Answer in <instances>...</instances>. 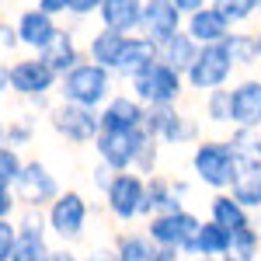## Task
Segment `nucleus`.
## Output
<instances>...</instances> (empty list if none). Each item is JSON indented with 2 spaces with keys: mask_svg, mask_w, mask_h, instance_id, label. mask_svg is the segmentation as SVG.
I'll return each mask as SVG.
<instances>
[{
  "mask_svg": "<svg viewBox=\"0 0 261 261\" xmlns=\"http://www.w3.org/2000/svg\"><path fill=\"white\" fill-rule=\"evenodd\" d=\"M237 164H241V157H237L230 136L226 140L223 136H202L188 153L192 181L205 192H226L233 174H237Z\"/></svg>",
  "mask_w": 261,
  "mask_h": 261,
  "instance_id": "nucleus-1",
  "label": "nucleus"
},
{
  "mask_svg": "<svg viewBox=\"0 0 261 261\" xmlns=\"http://www.w3.org/2000/svg\"><path fill=\"white\" fill-rule=\"evenodd\" d=\"M91 216H94V202L87 199L81 188H63L45 209V226H49L56 244L77 247V244L87 241Z\"/></svg>",
  "mask_w": 261,
  "mask_h": 261,
  "instance_id": "nucleus-2",
  "label": "nucleus"
},
{
  "mask_svg": "<svg viewBox=\"0 0 261 261\" xmlns=\"http://www.w3.org/2000/svg\"><path fill=\"white\" fill-rule=\"evenodd\" d=\"M115 84H119V77H115L108 66H101V63L84 56L77 66H70L60 77L56 98L77 101V105H87V108H101L105 101L115 94Z\"/></svg>",
  "mask_w": 261,
  "mask_h": 261,
  "instance_id": "nucleus-3",
  "label": "nucleus"
},
{
  "mask_svg": "<svg viewBox=\"0 0 261 261\" xmlns=\"http://www.w3.org/2000/svg\"><path fill=\"white\" fill-rule=\"evenodd\" d=\"M105 216L119 226L146 220V178L140 171H112V178L101 192Z\"/></svg>",
  "mask_w": 261,
  "mask_h": 261,
  "instance_id": "nucleus-4",
  "label": "nucleus"
},
{
  "mask_svg": "<svg viewBox=\"0 0 261 261\" xmlns=\"http://www.w3.org/2000/svg\"><path fill=\"white\" fill-rule=\"evenodd\" d=\"M125 87L136 94V98L146 105V108H164V105H181L188 98V84H185V73L167 66L164 60L146 63L140 73H133Z\"/></svg>",
  "mask_w": 261,
  "mask_h": 261,
  "instance_id": "nucleus-5",
  "label": "nucleus"
},
{
  "mask_svg": "<svg viewBox=\"0 0 261 261\" xmlns=\"http://www.w3.org/2000/svg\"><path fill=\"white\" fill-rule=\"evenodd\" d=\"M45 125L49 133L63 140L66 146H91L101 133V119L98 108H87V105H77V101H63L56 98V105L45 108Z\"/></svg>",
  "mask_w": 261,
  "mask_h": 261,
  "instance_id": "nucleus-6",
  "label": "nucleus"
},
{
  "mask_svg": "<svg viewBox=\"0 0 261 261\" xmlns=\"http://www.w3.org/2000/svg\"><path fill=\"white\" fill-rule=\"evenodd\" d=\"M143 129L153 136V140L167 146H195L202 140V115L185 112L181 105H164V108H146V122Z\"/></svg>",
  "mask_w": 261,
  "mask_h": 261,
  "instance_id": "nucleus-7",
  "label": "nucleus"
},
{
  "mask_svg": "<svg viewBox=\"0 0 261 261\" xmlns=\"http://www.w3.org/2000/svg\"><path fill=\"white\" fill-rule=\"evenodd\" d=\"M237 77V63L230 56L226 42H213V45H199L195 63L185 70V84L188 94H205L213 87H230Z\"/></svg>",
  "mask_w": 261,
  "mask_h": 261,
  "instance_id": "nucleus-8",
  "label": "nucleus"
},
{
  "mask_svg": "<svg viewBox=\"0 0 261 261\" xmlns=\"http://www.w3.org/2000/svg\"><path fill=\"white\" fill-rule=\"evenodd\" d=\"M56 87H60V73L39 53L11 63V94L32 101L39 108H49V94H56Z\"/></svg>",
  "mask_w": 261,
  "mask_h": 261,
  "instance_id": "nucleus-9",
  "label": "nucleus"
},
{
  "mask_svg": "<svg viewBox=\"0 0 261 261\" xmlns=\"http://www.w3.org/2000/svg\"><path fill=\"white\" fill-rule=\"evenodd\" d=\"M60 192H63V181L56 178V171H53L49 164L39 161V157L24 161L18 181H14V195H18V205H21V209L45 213V209H49V202L56 199Z\"/></svg>",
  "mask_w": 261,
  "mask_h": 261,
  "instance_id": "nucleus-10",
  "label": "nucleus"
},
{
  "mask_svg": "<svg viewBox=\"0 0 261 261\" xmlns=\"http://www.w3.org/2000/svg\"><path fill=\"white\" fill-rule=\"evenodd\" d=\"M143 140H146V129H101L91 150L108 171H133Z\"/></svg>",
  "mask_w": 261,
  "mask_h": 261,
  "instance_id": "nucleus-11",
  "label": "nucleus"
},
{
  "mask_svg": "<svg viewBox=\"0 0 261 261\" xmlns=\"http://www.w3.org/2000/svg\"><path fill=\"white\" fill-rule=\"evenodd\" d=\"M202 216L192 209V205H181V209H171V213H153L146 220V233L157 247H174V251H185V244L195 237Z\"/></svg>",
  "mask_w": 261,
  "mask_h": 261,
  "instance_id": "nucleus-12",
  "label": "nucleus"
},
{
  "mask_svg": "<svg viewBox=\"0 0 261 261\" xmlns=\"http://www.w3.org/2000/svg\"><path fill=\"white\" fill-rule=\"evenodd\" d=\"M261 125V77L247 73L230 84V129H258Z\"/></svg>",
  "mask_w": 261,
  "mask_h": 261,
  "instance_id": "nucleus-13",
  "label": "nucleus"
},
{
  "mask_svg": "<svg viewBox=\"0 0 261 261\" xmlns=\"http://www.w3.org/2000/svg\"><path fill=\"white\" fill-rule=\"evenodd\" d=\"M188 202H192V181L174 178V174H161V171L146 178V220L153 213H171V209H181Z\"/></svg>",
  "mask_w": 261,
  "mask_h": 261,
  "instance_id": "nucleus-14",
  "label": "nucleus"
},
{
  "mask_svg": "<svg viewBox=\"0 0 261 261\" xmlns=\"http://www.w3.org/2000/svg\"><path fill=\"white\" fill-rule=\"evenodd\" d=\"M53 254V233L45 226V213L24 209L18 220V241H14V258L18 261H45Z\"/></svg>",
  "mask_w": 261,
  "mask_h": 261,
  "instance_id": "nucleus-15",
  "label": "nucleus"
},
{
  "mask_svg": "<svg viewBox=\"0 0 261 261\" xmlns=\"http://www.w3.org/2000/svg\"><path fill=\"white\" fill-rule=\"evenodd\" d=\"M98 119H101V129H143V122H146V105L125 87V91H115L112 98L101 105Z\"/></svg>",
  "mask_w": 261,
  "mask_h": 261,
  "instance_id": "nucleus-16",
  "label": "nucleus"
},
{
  "mask_svg": "<svg viewBox=\"0 0 261 261\" xmlns=\"http://www.w3.org/2000/svg\"><path fill=\"white\" fill-rule=\"evenodd\" d=\"M14 32H18V42L21 49H28V53H42L49 42H53V35L60 32V18H53V14H45L42 7H24L18 14V21H14Z\"/></svg>",
  "mask_w": 261,
  "mask_h": 261,
  "instance_id": "nucleus-17",
  "label": "nucleus"
},
{
  "mask_svg": "<svg viewBox=\"0 0 261 261\" xmlns=\"http://www.w3.org/2000/svg\"><path fill=\"white\" fill-rule=\"evenodd\" d=\"M181 24H185V14H181L171 0H146V4H143L140 28H136V32L161 45L164 39H171V35L178 32Z\"/></svg>",
  "mask_w": 261,
  "mask_h": 261,
  "instance_id": "nucleus-18",
  "label": "nucleus"
},
{
  "mask_svg": "<svg viewBox=\"0 0 261 261\" xmlns=\"http://www.w3.org/2000/svg\"><path fill=\"white\" fill-rule=\"evenodd\" d=\"M153 60H161L157 42H150L146 35L133 32V35H125V42H122V53H119V60H115V66H112V73L125 84L133 73H140L143 66H146V63H153Z\"/></svg>",
  "mask_w": 261,
  "mask_h": 261,
  "instance_id": "nucleus-19",
  "label": "nucleus"
},
{
  "mask_svg": "<svg viewBox=\"0 0 261 261\" xmlns=\"http://www.w3.org/2000/svg\"><path fill=\"white\" fill-rule=\"evenodd\" d=\"M205 216L213 223H220L223 230H230V233H237L244 226H251V223H261L244 202H237L230 192H209V205H205Z\"/></svg>",
  "mask_w": 261,
  "mask_h": 261,
  "instance_id": "nucleus-20",
  "label": "nucleus"
},
{
  "mask_svg": "<svg viewBox=\"0 0 261 261\" xmlns=\"http://www.w3.org/2000/svg\"><path fill=\"white\" fill-rule=\"evenodd\" d=\"M230 230H223L220 223H213L209 216L199 223V230H195V237L185 244V258H226L230 254Z\"/></svg>",
  "mask_w": 261,
  "mask_h": 261,
  "instance_id": "nucleus-21",
  "label": "nucleus"
},
{
  "mask_svg": "<svg viewBox=\"0 0 261 261\" xmlns=\"http://www.w3.org/2000/svg\"><path fill=\"white\" fill-rule=\"evenodd\" d=\"M185 32L199 42V45H213V42H226V35L233 32V24L223 18L213 4H205V7L192 11V14L185 18Z\"/></svg>",
  "mask_w": 261,
  "mask_h": 261,
  "instance_id": "nucleus-22",
  "label": "nucleus"
},
{
  "mask_svg": "<svg viewBox=\"0 0 261 261\" xmlns=\"http://www.w3.org/2000/svg\"><path fill=\"white\" fill-rule=\"evenodd\" d=\"M39 56L63 77L70 66H77V63L84 60V42L77 39V32H73V28H63V24H60V32L53 35V42L42 49Z\"/></svg>",
  "mask_w": 261,
  "mask_h": 261,
  "instance_id": "nucleus-23",
  "label": "nucleus"
},
{
  "mask_svg": "<svg viewBox=\"0 0 261 261\" xmlns=\"http://www.w3.org/2000/svg\"><path fill=\"white\" fill-rule=\"evenodd\" d=\"M143 4H146V0H101L98 24L112 28V32H122V35H133V32L140 28Z\"/></svg>",
  "mask_w": 261,
  "mask_h": 261,
  "instance_id": "nucleus-24",
  "label": "nucleus"
},
{
  "mask_svg": "<svg viewBox=\"0 0 261 261\" xmlns=\"http://www.w3.org/2000/svg\"><path fill=\"white\" fill-rule=\"evenodd\" d=\"M108 247H112L115 261H153L157 258V244L150 241L146 230H129V226L115 230L108 237Z\"/></svg>",
  "mask_w": 261,
  "mask_h": 261,
  "instance_id": "nucleus-25",
  "label": "nucleus"
},
{
  "mask_svg": "<svg viewBox=\"0 0 261 261\" xmlns=\"http://www.w3.org/2000/svg\"><path fill=\"white\" fill-rule=\"evenodd\" d=\"M226 192L237 202H244L261 220V161H241L237 164V174H233Z\"/></svg>",
  "mask_w": 261,
  "mask_h": 261,
  "instance_id": "nucleus-26",
  "label": "nucleus"
},
{
  "mask_svg": "<svg viewBox=\"0 0 261 261\" xmlns=\"http://www.w3.org/2000/svg\"><path fill=\"white\" fill-rule=\"evenodd\" d=\"M122 42H125V35H122V32H112V28L98 24V28L87 35V42H84V56L112 70V66H115V60H119V53H122Z\"/></svg>",
  "mask_w": 261,
  "mask_h": 261,
  "instance_id": "nucleus-27",
  "label": "nucleus"
},
{
  "mask_svg": "<svg viewBox=\"0 0 261 261\" xmlns=\"http://www.w3.org/2000/svg\"><path fill=\"white\" fill-rule=\"evenodd\" d=\"M157 53H161V60L167 63V66H174V70L185 73V70L195 63V56H199V42L192 39V35L185 32V24H181L171 39H164L161 45H157Z\"/></svg>",
  "mask_w": 261,
  "mask_h": 261,
  "instance_id": "nucleus-28",
  "label": "nucleus"
},
{
  "mask_svg": "<svg viewBox=\"0 0 261 261\" xmlns=\"http://www.w3.org/2000/svg\"><path fill=\"white\" fill-rule=\"evenodd\" d=\"M202 101V119L216 129H230V87H213L199 94Z\"/></svg>",
  "mask_w": 261,
  "mask_h": 261,
  "instance_id": "nucleus-29",
  "label": "nucleus"
},
{
  "mask_svg": "<svg viewBox=\"0 0 261 261\" xmlns=\"http://www.w3.org/2000/svg\"><path fill=\"white\" fill-rule=\"evenodd\" d=\"M226 49L237 63V70H254L258 66V45H254V32L247 28H233L226 35Z\"/></svg>",
  "mask_w": 261,
  "mask_h": 261,
  "instance_id": "nucleus-30",
  "label": "nucleus"
},
{
  "mask_svg": "<svg viewBox=\"0 0 261 261\" xmlns=\"http://www.w3.org/2000/svg\"><path fill=\"white\" fill-rule=\"evenodd\" d=\"M230 258L233 261H261V223H251L230 237Z\"/></svg>",
  "mask_w": 261,
  "mask_h": 261,
  "instance_id": "nucleus-31",
  "label": "nucleus"
},
{
  "mask_svg": "<svg viewBox=\"0 0 261 261\" xmlns=\"http://www.w3.org/2000/svg\"><path fill=\"white\" fill-rule=\"evenodd\" d=\"M209 4H213L233 28H247V24L258 21V14H261V0H209Z\"/></svg>",
  "mask_w": 261,
  "mask_h": 261,
  "instance_id": "nucleus-32",
  "label": "nucleus"
},
{
  "mask_svg": "<svg viewBox=\"0 0 261 261\" xmlns=\"http://www.w3.org/2000/svg\"><path fill=\"white\" fill-rule=\"evenodd\" d=\"M161 161H164V143L153 140L150 133H146V140H143L140 153H136V164H133V171H140L143 178H150V174H157L161 171Z\"/></svg>",
  "mask_w": 261,
  "mask_h": 261,
  "instance_id": "nucleus-33",
  "label": "nucleus"
},
{
  "mask_svg": "<svg viewBox=\"0 0 261 261\" xmlns=\"http://www.w3.org/2000/svg\"><path fill=\"white\" fill-rule=\"evenodd\" d=\"M35 136H39V119L35 115H18V119L7 122V143L11 146H32L35 143Z\"/></svg>",
  "mask_w": 261,
  "mask_h": 261,
  "instance_id": "nucleus-34",
  "label": "nucleus"
},
{
  "mask_svg": "<svg viewBox=\"0 0 261 261\" xmlns=\"http://www.w3.org/2000/svg\"><path fill=\"white\" fill-rule=\"evenodd\" d=\"M21 167H24V153L18 146H11V143H0V185L14 188Z\"/></svg>",
  "mask_w": 261,
  "mask_h": 261,
  "instance_id": "nucleus-35",
  "label": "nucleus"
},
{
  "mask_svg": "<svg viewBox=\"0 0 261 261\" xmlns=\"http://www.w3.org/2000/svg\"><path fill=\"white\" fill-rule=\"evenodd\" d=\"M14 241H18V223L0 220V261L14 258Z\"/></svg>",
  "mask_w": 261,
  "mask_h": 261,
  "instance_id": "nucleus-36",
  "label": "nucleus"
},
{
  "mask_svg": "<svg viewBox=\"0 0 261 261\" xmlns=\"http://www.w3.org/2000/svg\"><path fill=\"white\" fill-rule=\"evenodd\" d=\"M98 7H101V0H66V18H73V21L98 18Z\"/></svg>",
  "mask_w": 261,
  "mask_h": 261,
  "instance_id": "nucleus-37",
  "label": "nucleus"
},
{
  "mask_svg": "<svg viewBox=\"0 0 261 261\" xmlns=\"http://www.w3.org/2000/svg\"><path fill=\"white\" fill-rule=\"evenodd\" d=\"M18 195H14V188H7V185H0V220H14V213H18Z\"/></svg>",
  "mask_w": 261,
  "mask_h": 261,
  "instance_id": "nucleus-38",
  "label": "nucleus"
},
{
  "mask_svg": "<svg viewBox=\"0 0 261 261\" xmlns=\"http://www.w3.org/2000/svg\"><path fill=\"white\" fill-rule=\"evenodd\" d=\"M18 45H21V42H18V32H14V24L0 18V49H4V53H14Z\"/></svg>",
  "mask_w": 261,
  "mask_h": 261,
  "instance_id": "nucleus-39",
  "label": "nucleus"
},
{
  "mask_svg": "<svg viewBox=\"0 0 261 261\" xmlns=\"http://www.w3.org/2000/svg\"><path fill=\"white\" fill-rule=\"evenodd\" d=\"M35 7H42L53 18H66V0H35Z\"/></svg>",
  "mask_w": 261,
  "mask_h": 261,
  "instance_id": "nucleus-40",
  "label": "nucleus"
},
{
  "mask_svg": "<svg viewBox=\"0 0 261 261\" xmlns=\"http://www.w3.org/2000/svg\"><path fill=\"white\" fill-rule=\"evenodd\" d=\"M45 261H84L81 254H77V247H66V244H60V247H53V254Z\"/></svg>",
  "mask_w": 261,
  "mask_h": 261,
  "instance_id": "nucleus-41",
  "label": "nucleus"
},
{
  "mask_svg": "<svg viewBox=\"0 0 261 261\" xmlns=\"http://www.w3.org/2000/svg\"><path fill=\"white\" fill-rule=\"evenodd\" d=\"M84 261H115V254H112V247L108 244H98V247H91L87 254H81Z\"/></svg>",
  "mask_w": 261,
  "mask_h": 261,
  "instance_id": "nucleus-42",
  "label": "nucleus"
},
{
  "mask_svg": "<svg viewBox=\"0 0 261 261\" xmlns=\"http://www.w3.org/2000/svg\"><path fill=\"white\" fill-rule=\"evenodd\" d=\"M171 4L178 7V11H181V14H185V18H188L192 11H199V7H205L209 0H171Z\"/></svg>",
  "mask_w": 261,
  "mask_h": 261,
  "instance_id": "nucleus-43",
  "label": "nucleus"
},
{
  "mask_svg": "<svg viewBox=\"0 0 261 261\" xmlns=\"http://www.w3.org/2000/svg\"><path fill=\"white\" fill-rule=\"evenodd\" d=\"M11 91V63H0V94Z\"/></svg>",
  "mask_w": 261,
  "mask_h": 261,
  "instance_id": "nucleus-44",
  "label": "nucleus"
},
{
  "mask_svg": "<svg viewBox=\"0 0 261 261\" xmlns=\"http://www.w3.org/2000/svg\"><path fill=\"white\" fill-rule=\"evenodd\" d=\"M254 45H258V66H261V24L254 28Z\"/></svg>",
  "mask_w": 261,
  "mask_h": 261,
  "instance_id": "nucleus-45",
  "label": "nucleus"
},
{
  "mask_svg": "<svg viewBox=\"0 0 261 261\" xmlns=\"http://www.w3.org/2000/svg\"><path fill=\"white\" fill-rule=\"evenodd\" d=\"M181 261H216V258H185V254H181Z\"/></svg>",
  "mask_w": 261,
  "mask_h": 261,
  "instance_id": "nucleus-46",
  "label": "nucleus"
},
{
  "mask_svg": "<svg viewBox=\"0 0 261 261\" xmlns=\"http://www.w3.org/2000/svg\"><path fill=\"white\" fill-rule=\"evenodd\" d=\"M216 261H233V258H230V254H226V258H216Z\"/></svg>",
  "mask_w": 261,
  "mask_h": 261,
  "instance_id": "nucleus-47",
  "label": "nucleus"
},
{
  "mask_svg": "<svg viewBox=\"0 0 261 261\" xmlns=\"http://www.w3.org/2000/svg\"><path fill=\"white\" fill-rule=\"evenodd\" d=\"M258 161H261V143H258Z\"/></svg>",
  "mask_w": 261,
  "mask_h": 261,
  "instance_id": "nucleus-48",
  "label": "nucleus"
},
{
  "mask_svg": "<svg viewBox=\"0 0 261 261\" xmlns=\"http://www.w3.org/2000/svg\"><path fill=\"white\" fill-rule=\"evenodd\" d=\"M0 7H4V0H0Z\"/></svg>",
  "mask_w": 261,
  "mask_h": 261,
  "instance_id": "nucleus-49",
  "label": "nucleus"
},
{
  "mask_svg": "<svg viewBox=\"0 0 261 261\" xmlns=\"http://www.w3.org/2000/svg\"><path fill=\"white\" fill-rule=\"evenodd\" d=\"M11 261H18V258H11Z\"/></svg>",
  "mask_w": 261,
  "mask_h": 261,
  "instance_id": "nucleus-50",
  "label": "nucleus"
},
{
  "mask_svg": "<svg viewBox=\"0 0 261 261\" xmlns=\"http://www.w3.org/2000/svg\"><path fill=\"white\" fill-rule=\"evenodd\" d=\"M258 18H261V14H258Z\"/></svg>",
  "mask_w": 261,
  "mask_h": 261,
  "instance_id": "nucleus-51",
  "label": "nucleus"
},
{
  "mask_svg": "<svg viewBox=\"0 0 261 261\" xmlns=\"http://www.w3.org/2000/svg\"><path fill=\"white\" fill-rule=\"evenodd\" d=\"M258 129H261V125H258Z\"/></svg>",
  "mask_w": 261,
  "mask_h": 261,
  "instance_id": "nucleus-52",
  "label": "nucleus"
}]
</instances>
